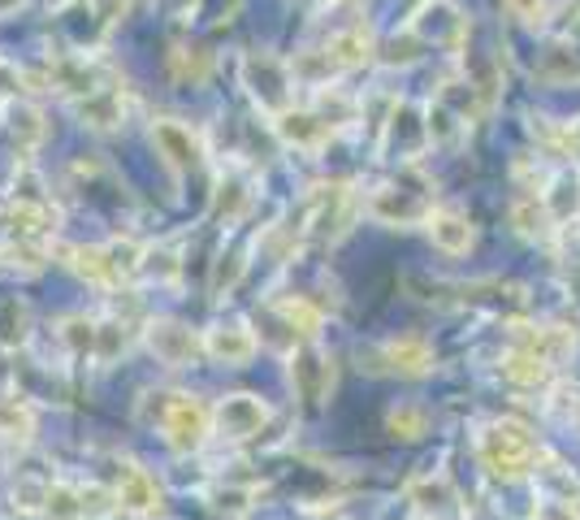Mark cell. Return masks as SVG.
Returning a JSON list of instances; mask_svg holds the SVG:
<instances>
[{
    "instance_id": "cb8c5ba5",
    "label": "cell",
    "mask_w": 580,
    "mask_h": 520,
    "mask_svg": "<svg viewBox=\"0 0 580 520\" xmlns=\"http://www.w3.org/2000/svg\"><path fill=\"white\" fill-rule=\"evenodd\" d=\"M26 343H31V308H26V299L4 295L0 299V347L13 352V347H26Z\"/></svg>"
},
{
    "instance_id": "b9f144b4",
    "label": "cell",
    "mask_w": 580,
    "mask_h": 520,
    "mask_svg": "<svg viewBox=\"0 0 580 520\" xmlns=\"http://www.w3.org/2000/svg\"><path fill=\"white\" fill-rule=\"evenodd\" d=\"M572 416H577V429H580V403H577V412H572Z\"/></svg>"
},
{
    "instance_id": "2e32d148",
    "label": "cell",
    "mask_w": 580,
    "mask_h": 520,
    "mask_svg": "<svg viewBox=\"0 0 580 520\" xmlns=\"http://www.w3.org/2000/svg\"><path fill=\"white\" fill-rule=\"evenodd\" d=\"M74 109H79V118H83V122H87L92 130L126 127V114H130V105H126V92H121V87H100L96 96L79 101Z\"/></svg>"
},
{
    "instance_id": "484cf974",
    "label": "cell",
    "mask_w": 580,
    "mask_h": 520,
    "mask_svg": "<svg viewBox=\"0 0 580 520\" xmlns=\"http://www.w3.org/2000/svg\"><path fill=\"white\" fill-rule=\"evenodd\" d=\"M511 222H516V231H520L524 239H546V235L555 231V217H551L546 200H537V196L516 200V204H511Z\"/></svg>"
},
{
    "instance_id": "e0dca14e",
    "label": "cell",
    "mask_w": 580,
    "mask_h": 520,
    "mask_svg": "<svg viewBox=\"0 0 580 520\" xmlns=\"http://www.w3.org/2000/svg\"><path fill=\"white\" fill-rule=\"evenodd\" d=\"M273 127H277V134H282L286 147H304V152L321 147L325 134H330V122H325L321 114H308V109H291V114L273 118Z\"/></svg>"
},
{
    "instance_id": "f546056e",
    "label": "cell",
    "mask_w": 580,
    "mask_h": 520,
    "mask_svg": "<svg viewBox=\"0 0 580 520\" xmlns=\"http://www.w3.org/2000/svg\"><path fill=\"white\" fill-rule=\"evenodd\" d=\"M0 257L9 260V269H17V273H39L44 260H48V248H44V239H13V244L0 248Z\"/></svg>"
},
{
    "instance_id": "7402d4cb",
    "label": "cell",
    "mask_w": 580,
    "mask_h": 520,
    "mask_svg": "<svg viewBox=\"0 0 580 520\" xmlns=\"http://www.w3.org/2000/svg\"><path fill=\"white\" fill-rule=\"evenodd\" d=\"M66 257H70V264H74V273L87 277L92 286H117V282H121L117 260L109 248H70Z\"/></svg>"
},
{
    "instance_id": "836d02e7",
    "label": "cell",
    "mask_w": 580,
    "mask_h": 520,
    "mask_svg": "<svg viewBox=\"0 0 580 520\" xmlns=\"http://www.w3.org/2000/svg\"><path fill=\"white\" fill-rule=\"evenodd\" d=\"M139 273H147V277H156V282H174V277H178V257H174L169 248H147Z\"/></svg>"
},
{
    "instance_id": "5b68a950",
    "label": "cell",
    "mask_w": 580,
    "mask_h": 520,
    "mask_svg": "<svg viewBox=\"0 0 580 520\" xmlns=\"http://www.w3.org/2000/svg\"><path fill=\"white\" fill-rule=\"evenodd\" d=\"M269 403L260 399V394H247V390H238V394H226L217 407H213V429L226 438V442H247V438H256L264 425H269Z\"/></svg>"
},
{
    "instance_id": "44dd1931",
    "label": "cell",
    "mask_w": 580,
    "mask_h": 520,
    "mask_svg": "<svg viewBox=\"0 0 580 520\" xmlns=\"http://www.w3.org/2000/svg\"><path fill=\"white\" fill-rule=\"evenodd\" d=\"M551 374H555V365L551 361H542V356H533V352H507L502 356V378L507 382H516V387H524V390H537V387H546L551 382Z\"/></svg>"
},
{
    "instance_id": "ab89813d",
    "label": "cell",
    "mask_w": 580,
    "mask_h": 520,
    "mask_svg": "<svg viewBox=\"0 0 580 520\" xmlns=\"http://www.w3.org/2000/svg\"><path fill=\"white\" fill-rule=\"evenodd\" d=\"M9 387H13V365H9V352L0 347V394H9Z\"/></svg>"
},
{
    "instance_id": "277c9868",
    "label": "cell",
    "mask_w": 580,
    "mask_h": 520,
    "mask_svg": "<svg viewBox=\"0 0 580 520\" xmlns=\"http://www.w3.org/2000/svg\"><path fill=\"white\" fill-rule=\"evenodd\" d=\"M143 343H147V352H152L161 365H169V369H187V365H196V361L204 356V339H200L191 326L174 321V317L147 321Z\"/></svg>"
},
{
    "instance_id": "ffe728a7",
    "label": "cell",
    "mask_w": 580,
    "mask_h": 520,
    "mask_svg": "<svg viewBox=\"0 0 580 520\" xmlns=\"http://www.w3.org/2000/svg\"><path fill=\"white\" fill-rule=\"evenodd\" d=\"M542 200H546V209H551L555 226H564V222H577V217H580V174H577V169H564V174H555V182H551V191H542Z\"/></svg>"
},
{
    "instance_id": "8992f818",
    "label": "cell",
    "mask_w": 580,
    "mask_h": 520,
    "mask_svg": "<svg viewBox=\"0 0 580 520\" xmlns=\"http://www.w3.org/2000/svg\"><path fill=\"white\" fill-rule=\"evenodd\" d=\"M334 361L330 356H321L317 347H304V352H295L291 356V382L299 390V399H304V407H321L330 394H334Z\"/></svg>"
},
{
    "instance_id": "f35d334b",
    "label": "cell",
    "mask_w": 580,
    "mask_h": 520,
    "mask_svg": "<svg viewBox=\"0 0 580 520\" xmlns=\"http://www.w3.org/2000/svg\"><path fill=\"white\" fill-rule=\"evenodd\" d=\"M22 79H26V74H17L13 66H4V61H0V96H13Z\"/></svg>"
},
{
    "instance_id": "52a82bcc",
    "label": "cell",
    "mask_w": 580,
    "mask_h": 520,
    "mask_svg": "<svg viewBox=\"0 0 580 520\" xmlns=\"http://www.w3.org/2000/svg\"><path fill=\"white\" fill-rule=\"evenodd\" d=\"M152 143H156V156H161L174 174H191V169L200 165V156H204L200 134L191 127H182V122H169V118H156V122H152Z\"/></svg>"
},
{
    "instance_id": "4dcf8cb0",
    "label": "cell",
    "mask_w": 580,
    "mask_h": 520,
    "mask_svg": "<svg viewBox=\"0 0 580 520\" xmlns=\"http://www.w3.org/2000/svg\"><path fill=\"white\" fill-rule=\"evenodd\" d=\"M126 330H130L126 321H100V339H96V361L100 365H114L117 356L126 352V343H130Z\"/></svg>"
},
{
    "instance_id": "4fadbf2b",
    "label": "cell",
    "mask_w": 580,
    "mask_h": 520,
    "mask_svg": "<svg viewBox=\"0 0 580 520\" xmlns=\"http://www.w3.org/2000/svg\"><path fill=\"white\" fill-rule=\"evenodd\" d=\"M429 239H434V248H442L447 257H464L467 248L476 244V231H472V222H467L464 209H434L429 213Z\"/></svg>"
},
{
    "instance_id": "7a4b0ae2",
    "label": "cell",
    "mask_w": 580,
    "mask_h": 520,
    "mask_svg": "<svg viewBox=\"0 0 580 520\" xmlns=\"http://www.w3.org/2000/svg\"><path fill=\"white\" fill-rule=\"evenodd\" d=\"M476 456H481V464L489 469V477L516 482V477L533 473L537 442H533V434H529L520 421H489V425L476 434Z\"/></svg>"
},
{
    "instance_id": "83f0119b",
    "label": "cell",
    "mask_w": 580,
    "mask_h": 520,
    "mask_svg": "<svg viewBox=\"0 0 580 520\" xmlns=\"http://www.w3.org/2000/svg\"><path fill=\"white\" fill-rule=\"evenodd\" d=\"M386 429H390L394 438L412 442V438H421V434L429 429V412H425L421 403H394V407L386 412Z\"/></svg>"
},
{
    "instance_id": "ba28073f",
    "label": "cell",
    "mask_w": 580,
    "mask_h": 520,
    "mask_svg": "<svg viewBox=\"0 0 580 520\" xmlns=\"http://www.w3.org/2000/svg\"><path fill=\"white\" fill-rule=\"evenodd\" d=\"M114 499L121 512H130V517H139V520L161 517V508H165V495H161L156 477H152L147 469H139V464H126V469L117 473Z\"/></svg>"
},
{
    "instance_id": "d590c367",
    "label": "cell",
    "mask_w": 580,
    "mask_h": 520,
    "mask_svg": "<svg viewBox=\"0 0 580 520\" xmlns=\"http://www.w3.org/2000/svg\"><path fill=\"white\" fill-rule=\"evenodd\" d=\"M209 499H213V508L222 517H242L251 508V491H242V486H217Z\"/></svg>"
},
{
    "instance_id": "f1b7e54d",
    "label": "cell",
    "mask_w": 580,
    "mask_h": 520,
    "mask_svg": "<svg viewBox=\"0 0 580 520\" xmlns=\"http://www.w3.org/2000/svg\"><path fill=\"white\" fill-rule=\"evenodd\" d=\"M96 339H100V321H87V317L61 321V343L70 356H96Z\"/></svg>"
},
{
    "instance_id": "8fae6325",
    "label": "cell",
    "mask_w": 580,
    "mask_h": 520,
    "mask_svg": "<svg viewBox=\"0 0 580 520\" xmlns=\"http://www.w3.org/2000/svg\"><path fill=\"white\" fill-rule=\"evenodd\" d=\"M467 31V17L451 4V0H434L421 9V17L412 22V35H421L425 44H460Z\"/></svg>"
},
{
    "instance_id": "d4e9b609",
    "label": "cell",
    "mask_w": 580,
    "mask_h": 520,
    "mask_svg": "<svg viewBox=\"0 0 580 520\" xmlns=\"http://www.w3.org/2000/svg\"><path fill=\"white\" fill-rule=\"evenodd\" d=\"M92 504L87 491L70 486V482H52L48 486V504H44V520H87Z\"/></svg>"
},
{
    "instance_id": "ac0fdd59",
    "label": "cell",
    "mask_w": 580,
    "mask_h": 520,
    "mask_svg": "<svg viewBox=\"0 0 580 520\" xmlns=\"http://www.w3.org/2000/svg\"><path fill=\"white\" fill-rule=\"evenodd\" d=\"M325 57L334 61V70H355L364 61H372V31L359 22L351 31H339L330 44H325Z\"/></svg>"
},
{
    "instance_id": "9a60e30c",
    "label": "cell",
    "mask_w": 580,
    "mask_h": 520,
    "mask_svg": "<svg viewBox=\"0 0 580 520\" xmlns=\"http://www.w3.org/2000/svg\"><path fill=\"white\" fill-rule=\"evenodd\" d=\"M321 196H317V209H312V226H308V235L312 239H339L343 231H347V187H317Z\"/></svg>"
},
{
    "instance_id": "6da1fadb",
    "label": "cell",
    "mask_w": 580,
    "mask_h": 520,
    "mask_svg": "<svg viewBox=\"0 0 580 520\" xmlns=\"http://www.w3.org/2000/svg\"><path fill=\"white\" fill-rule=\"evenodd\" d=\"M147 425H161V438L174 447V451H200L213 434V412L196 399V394H147L143 412H139Z\"/></svg>"
},
{
    "instance_id": "7c38bea8",
    "label": "cell",
    "mask_w": 580,
    "mask_h": 520,
    "mask_svg": "<svg viewBox=\"0 0 580 520\" xmlns=\"http://www.w3.org/2000/svg\"><path fill=\"white\" fill-rule=\"evenodd\" d=\"M407 499H412V508H416L421 517H429V520H447L455 512V504H460V495H455V486H451L447 473H425V477H416V482L407 486Z\"/></svg>"
},
{
    "instance_id": "5bb4252c",
    "label": "cell",
    "mask_w": 580,
    "mask_h": 520,
    "mask_svg": "<svg viewBox=\"0 0 580 520\" xmlns=\"http://www.w3.org/2000/svg\"><path fill=\"white\" fill-rule=\"evenodd\" d=\"M381 356H386V365H390L394 374H403V378H425V374H434V347H429L421 334H399V339H390V343L381 347Z\"/></svg>"
},
{
    "instance_id": "4316f807",
    "label": "cell",
    "mask_w": 580,
    "mask_h": 520,
    "mask_svg": "<svg viewBox=\"0 0 580 520\" xmlns=\"http://www.w3.org/2000/svg\"><path fill=\"white\" fill-rule=\"evenodd\" d=\"M4 130L17 139V147H35V143L44 139V118H39L35 105L9 101V105H4Z\"/></svg>"
},
{
    "instance_id": "60d3db41",
    "label": "cell",
    "mask_w": 580,
    "mask_h": 520,
    "mask_svg": "<svg viewBox=\"0 0 580 520\" xmlns=\"http://www.w3.org/2000/svg\"><path fill=\"white\" fill-rule=\"evenodd\" d=\"M325 520H343V517H339V512H325Z\"/></svg>"
},
{
    "instance_id": "1f68e13d",
    "label": "cell",
    "mask_w": 580,
    "mask_h": 520,
    "mask_svg": "<svg viewBox=\"0 0 580 520\" xmlns=\"http://www.w3.org/2000/svg\"><path fill=\"white\" fill-rule=\"evenodd\" d=\"M542 79L546 83H572V79H580V57L568 48H551L542 61Z\"/></svg>"
},
{
    "instance_id": "8d00e7d4",
    "label": "cell",
    "mask_w": 580,
    "mask_h": 520,
    "mask_svg": "<svg viewBox=\"0 0 580 520\" xmlns=\"http://www.w3.org/2000/svg\"><path fill=\"white\" fill-rule=\"evenodd\" d=\"M169 66H174L178 79L191 74V83H200V79L209 74V57H204V52H187V48H174V52H169Z\"/></svg>"
},
{
    "instance_id": "30bf717a",
    "label": "cell",
    "mask_w": 580,
    "mask_h": 520,
    "mask_svg": "<svg viewBox=\"0 0 580 520\" xmlns=\"http://www.w3.org/2000/svg\"><path fill=\"white\" fill-rule=\"evenodd\" d=\"M256 334L247 330V326H238V321H230V326H213L209 334H204V352L217 361V365H226V369H242L251 356H256Z\"/></svg>"
},
{
    "instance_id": "603a6c76",
    "label": "cell",
    "mask_w": 580,
    "mask_h": 520,
    "mask_svg": "<svg viewBox=\"0 0 580 520\" xmlns=\"http://www.w3.org/2000/svg\"><path fill=\"white\" fill-rule=\"evenodd\" d=\"M282 321H286V330L291 334H299L304 343H312L317 334H321V308L312 304V299H304V295H291V299H277V308H273Z\"/></svg>"
},
{
    "instance_id": "d6986e66",
    "label": "cell",
    "mask_w": 580,
    "mask_h": 520,
    "mask_svg": "<svg viewBox=\"0 0 580 520\" xmlns=\"http://www.w3.org/2000/svg\"><path fill=\"white\" fill-rule=\"evenodd\" d=\"M35 434V407L22 394H0V442L26 447Z\"/></svg>"
},
{
    "instance_id": "e575fe53",
    "label": "cell",
    "mask_w": 580,
    "mask_h": 520,
    "mask_svg": "<svg viewBox=\"0 0 580 520\" xmlns=\"http://www.w3.org/2000/svg\"><path fill=\"white\" fill-rule=\"evenodd\" d=\"M507 4V13L516 17V22H524V26H533V31H542L546 22H551V0H502Z\"/></svg>"
},
{
    "instance_id": "d6a6232c",
    "label": "cell",
    "mask_w": 580,
    "mask_h": 520,
    "mask_svg": "<svg viewBox=\"0 0 580 520\" xmlns=\"http://www.w3.org/2000/svg\"><path fill=\"white\" fill-rule=\"evenodd\" d=\"M44 504H48V482H39V477L13 482V508L17 512H44Z\"/></svg>"
},
{
    "instance_id": "7bdbcfd3",
    "label": "cell",
    "mask_w": 580,
    "mask_h": 520,
    "mask_svg": "<svg viewBox=\"0 0 580 520\" xmlns=\"http://www.w3.org/2000/svg\"><path fill=\"white\" fill-rule=\"evenodd\" d=\"M325 4H339V0H325Z\"/></svg>"
},
{
    "instance_id": "74e56055",
    "label": "cell",
    "mask_w": 580,
    "mask_h": 520,
    "mask_svg": "<svg viewBox=\"0 0 580 520\" xmlns=\"http://www.w3.org/2000/svg\"><path fill=\"white\" fill-rule=\"evenodd\" d=\"M533 520H580V504H564V499H537Z\"/></svg>"
},
{
    "instance_id": "3957f363",
    "label": "cell",
    "mask_w": 580,
    "mask_h": 520,
    "mask_svg": "<svg viewBox=\"0 0 580 520\" xmlns=\"http://www.w3.org/2000/svg\"><path fill=\"white\" fill-rule=\"evenodd\" d=\"M242 87L269 118H282L295 109V74L277 57H264V52L242 57Z\"/></svg>"
},
{
    "instance_id": "9c48e42d",
    "label": "cell",
    "mask_w": 580,
    "mask_h": 520,
    "mask_svg": "<svg viewBox=\"0 0 580 520\" xmlns=\"http://www.w3.org/2000/svg\"><path fill=\"white\" fill-rule=\"evenodd\" d=\"M368 213H372L377 222H386V226H416V222H429L434 204H429L425 196H416V191H407V187L390 182V187L372 191Z\"/></svg>"
}]
</instances>
